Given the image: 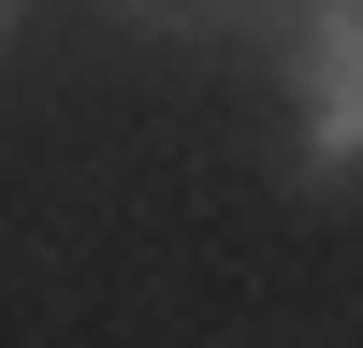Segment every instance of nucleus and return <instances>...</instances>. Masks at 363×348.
<instances>
[{"label":"nucleus","instance_id":"obj_1","mask_svg":"<svg viewBox=\"0 0 363 348\" xmlns=\"http://www.w3.org/2000/svg\"><path fill=\"white\" fill-rule=\"evenodd\" d=\"M291 102H306V189H335V174H363V0H306V29H291Z\"/></svg>","mask_w":363,"mask_h":348},{"label":"nucleus","instance_id":"obj_2","mask_svg":"<svg viewBox=\"0 0 363 348\" xmlns=\"http://www.w3.org/2000/svg\"><path fill=\"white\" fill-rule=\"evenodd\" d=\"M349 145H363V131H349Z\"/></svg>","mask_w":363,"mask_h":348}]
</instances>
